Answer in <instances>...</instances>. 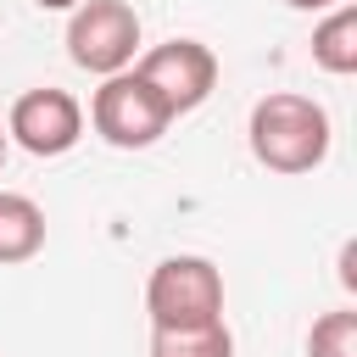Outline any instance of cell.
<instances>
[{"label":"cell","instance_id":"obj_14","mask_svg":"<svg viewBox=\"0 0 357 357\" xmlns=\"http://www.w3.org/2000/svg\"><path fill=\"white\" fill-rule=\"evenodd\" d=\"M0 167H6V128H0Z\"/></svg>","mask_w":357,"mask_h":357},{"label":"cell","instance_id":"obj_11","mask_svg":"<svg viewBox=\"0 0 357 357\" xmlns=\"http://www.w3.org/2000/svg\"><path fill=\"white\" fill-rule=\"evenodd\" d=\"M340 284H346V290H357V240H346V245H340Z\"/></svg>","mask_w":357,"mask_h":357},{"label":"cell","instance_id":"obj_9","mask_svg":"<svg viewBox=\"0 0 357 357\" xmlns=\"http://www.w3.org/2000/svg\"><path fill=\"white\" fill-rule=\"evenodd\" d=\"M151 357H234L229 324H195V329H151Z\"/></svg>","mask_w":357,"mask_h":357},{"label":"cell","instance_id":"obj_8","mask_svg":"<svg viewBox=\"0 0 357 357\" xmlns=\"http://www.w3.org/2000/svg\"><path fill=\"white\" fill-rule=\"evenodd\" d=\"M312 61L335 78H351L357 73V6L340 0L318 28H312Z\"/></svg>","mask_w":357,"mask_h":357},{"label":"cell","instance_id":"obj_10","mask_svg":"<svg viewBox=\"0 0 357 357\" xmlns=\"http://www.w3.org/2000/svg\"><path fill=\"white\" fill-rule=\"evenodd\" d=\"M307 357H357V307H335L312 324Z\"/></svg>","mask_w":357,"mask_h":357},{"label":"cell","instance_id":"obj_12","mask_svg":"<svg viewBox=\"0 0 357 357\" xmlns=\"http://www.w3.org/2000/svg\"><path fill=\"white\" fill-rule=\"evenodd\" d=\"M284 6H296V11H335L340 0H284Z\"/></svg>","mask_w":357,"mask_h":357},{"label":"cell","instance_id":"obj_4","mask_svg":"<svg viewBox=\"0 0 357 357\" xmlns=\"http://www.w3.org/2000/svg\"><path fill=\"white\" fill-rule=\"evenodd\" d=\"M134 50H139V17H134L128 0H84L67 17L73 67H84L95 78H112V73H128Z\"/></svg>","mask_w":357,"mask_h":357},{"label":"cell","instance_id":"obj_5","mask_svg":"<svg viewBox=\"0 0 357 357\" xmlns=\"http://www.w3.org/2000/svg\"><path fill=\"white\" fill-rule=\"evenodd\" d=\"M156 95L162 106L178 117V112H195L212 89H218V56L201 45V39H167V45H151L134 67Z\"/></svg>","mask_w":357,"mask_h":357},{"label":"cell","instance_id":"obj_3","mask_svg":"<svg viewBox=\"0 0 357 357\" xmlns=\"http://www.w3.org/2000/svg\"><path fill=\"white\" fill-rule=\"evenodd\" d=\"M89 123H95V134H100L106 145H117V151H145V145H156V139L167 134L173 112L162 106V95H156L139 73H112V78H100V89H95V100H89Z\"/></svg>","mask_w":357,"mask_h":357},{"label":"cell","instance_id":"obj_1","mask_svg":"<svg viewBox=\"0 0 357 357\" xmlns=\"http://www.w3.org/2000/svg\"><path fill=\"white\" fill-rule=\"evenodd\" d=\"M245 139H251V156L268 167V173H312L324 156H329V112L312 100V95H262L251 106V123H245Z\"/></svg>","mask_w":357,"mask_h":357},{"label":"cell","instance_id":"obj_2","mask_svg":"<svg viewBox=\"0 0 357 357\" xmlns=\"http://www.w3.org/2000/svg\"><path fill=\"white\" fill-rule=\"evenodd\" d=\"M145 312L151 329H195L223 318V273L206 257H162L145 279Z\"/></svg>","mask_w":357,"mask_h":357},{"label":"cell","instance_id":"obj_6","mask_svg":"<svg viewBox=\"0 0 357 357\" xmlns=\"http://www.w3.org/2000/svg\"><path fill=\"white\" fill-rule=\"evenodd\" d=\"M6 139H17L28 156H67L78 139H84V106L45 84V89H28L11 100V117H6Z\"/></svg>","mask_w":357,"mask_h":357},{"label":"cell","instance_id":"obj_13","mask_svg":"<svg viewBox=\"0 0 357 357\" xmlns=\"http://www.w3.org/2000/svg\"><path fill=\"white\" fill-rule=\"evenodd\" d=\"M33 6H39V11H78L84 0H33Z\"/></svg>","mask_w":357,"mask_h":357},{"label":"cell","instance_id":"obj_7","mask_svg":"<svg viewBox=\"0 0 357 357\" xmlns=\"http://www.w3.org/2000/svg\"><path fill=\"white\" fill-rule=\"evenodd\" d=\"M39 251H45V212H39V201H28L17 190H0V268L28 262Z\"/></svg>","mask_w":357,"mask_h":357}]
</instances>
